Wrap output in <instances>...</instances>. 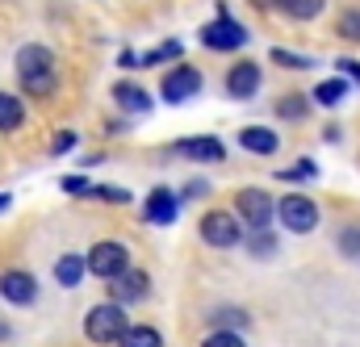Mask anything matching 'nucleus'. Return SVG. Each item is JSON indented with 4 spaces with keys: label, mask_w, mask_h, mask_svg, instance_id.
Wrapping results in <instances>:
<instances>
[{
    "label": "nucleus",
    "mask_w": 360,
    "mask_h": 347,
    "mask_svg": "<svg viewBox=\"0 0 360 347\" xmlns=\"http://www.w3.org/2000/svg\"><path fill=\"white\" fill-rule=\"evenodd\" d=\"M160 92H164V100H168V105H180V100H188V96H197V92H201V72H197L193 63H180V67H172V72L164 76Z\"/></svg>",
    "instance_id": "8"
},
{
    "label": "nucleus",
    "mask_w": 360,
    "mask_h": 347,
    "mask_svg": "<svg viewBox=\"0 0 360 347\" xmlns=\"http://www.w3.org/2000/svg\"><path fill=\"white\" fill-rule=\"evenodd\" d=\"M34 293H38V280H34L30 272H21V268L0 272V297H4L8 306H30Z\"/></svg>",
    "instance_id": "10"
},
{
    "label": "nucleus",
    "mask_w": 360,
    "mask_h": 347,
    "mask_svg": "<svg viewBox=\"0 0 360 347\" xmlns=\"http://www.w3.org/2000/svg\"><path fill=\"white\" fill-rule=\"evenodd\" d=\"M348 92H352V88H348V80H344V76H335V80H323V84H314L310 100H314V105H327V109H335V105H340Z\"/></svg>",
    "instance_id": "17"
},
{
    "label": "nucleus",
    "mask_w": 360,
    "mask_h": 347,
    "mask_svg": "<svg viewBox=\"0 0 360 347\" xmlns=\"http://www.w3.org/2000/svg\"><path fill=\"white\" fill-rule=\"evenodd\" d=\"M168 59H184V42H180V38H168L164 46L147 51V55H143V67H160V63H168Z\"/></svg>",
    "instance_id": "20"
},
{
    "label": "nucleus",
    "mask_w": 360,
    "mask_h": 347,
    "mask_svg": "<svg viewBox=\"0 0 360 347\" xmlns=\"http://www.w3.org/2000/svg\"><path fill=\"white\" fill-rule=\"evenodd\" d=\"M109 293H113L117 306H134V301H143V297L151 293V276H147L143 268H130L126 276H117V280L109 284Z\"/></svg>",
    "instance_id": "11"
},
{
    "label": "nucleus",
    "mask_w": 360,
    "mask_h": 347,
    "mask_svg": "<svg viewBox=\"0 0 360 347\" xmlns=\"http://www.w3.org/2000/svg\"><path fill=\"white\" fill-rule=\"evenodd\" d=\"M89 272L101 276V280H109V284H113L117 276H126V272H130V251H126V243L101 239V243L89 251Z\"/></svg>",
    "instance_id": "3"
},
{
    "label": "nucleus",
    "mask_w": 360,
    "mask_h": 347,
    "mask_svg": "<svg viewBox=\"0 0 360 347\" xmlns=\"http://www.w3.org/2000/svg\"><path fill=\"white\" fill-rule=\"evenodd\" d=\"M281 8H285L289 17H297V21H314V17L327 8V0H285Z\"/></svg>",
    "instance_id": "22"
},
{
    "label": "nucleus",
    "mask_w": 360,
    "mask_h": 347,
    "mask_svg": "<svg viewBox=\"0 0 360 347\" xmlns=\"http://www.w3.org/2000/svg\"><path fill=\"white\" fill-rule=\"evenodd\" d=\"M176 155L197 159V164H218V159H226V147H222L218 138H180Z\"/></svg>",
    "instance_id": "13"
},
{
    "label": "nucleus",
    "mask_w": 360,
    "mask_h": 347,
    "mask_svg": "<svg viewBox=\"0 0 360 347\" xmlns=\"http://www.w3.org/2000/svg\"><path fill=\"white\" fill-rule=\"evenodd\" d=\"M276 218H281L285 230H293V235H310V230L319 226V205H314L310 197H302V192H289V197L276 201Z\"/></svg>",
    "instance_id": "5"
},
{
    "label": "nucleus",
    "mask_w": 360,
    "mask_h": 347,
    "mask_svg": "<svg viewBox=\"0 0 360 347\" xmlns=\"http://www.w3.org/2000/svg\"><path fill=\"white\" fill-rule=\"evenodd\" d=\"M269 59L276 67H289V72H310V67H314V59H306V55H297V51H285V46H272Z\"/></svg>",
    "instance_id": "21"
},
{
    "label": "nucleus",
    "mask_w": 360,
    "mask_h": 347,
    "mask_svg": "<svg viewBox=\"0 0 360 347\" xmlns=\"http://www.w3.org/2000/svg\"><path fill=\"white\" fill-rule=\"evenodd\" d=\"M239 143H243V151H256V155H272L281 147V138L272 134L269 126H243L239 130Z\"/></svg>",
    "instance_id": "16"
},
{
    "label": "nucleus",
    "mask_w": 360,
    "mask_h": 347,
    "mask_svg": "<svg viewBox=\"0 0 360 347\" xmlns=\"http://www.w3.org/2000/svg\"><path fill=\"white\" fill-rule=\"evenodd\" d=\"M59 184H63V192H72V197H92V184L84 176H63Z\"/></svg>",
    "instance_id": "31"
},
{
    "label": "nucleus",
    "mask_w": 360,
    "mask_h": 347,
    "mask_svg": "<svg viewBox=\"0 0 360 347\" xmlns=\"http://www.w3.org/2000/svg\"><path fill=\"white\" fill-rule=\"evenodd\" d=\"M256 8H276V4H285V0H252Z\"/></svg>",
    "instance_id": "34"
},
{
    "label": "nucleus",
    "mask_w": 360,
    "mask_h": 347,
    "mask_svg": "<svg viewBox=\"0 0 360 347\" xmlns=\"http://www.w3.org/2000/svg\"><path fill=\"white\" fill-rule=\"evenodd\" d=\"M260 67L252 63V59H243V63H235L231 72H226V92L231 96H239V100H248V96H256L260 92Z\"/></svg>",
    "instance_id": "12"
},
{
    "label": "nucleus",
    "mask_w": 360,
    "mask_h": 347,
    "mask_svg": "<svg viewBox=\"0 0 360 347\" xmlns=\"http://www.w3.org/2000/svg\"><path fill=\"white\" fill-rule=\"evenodd\" d=\"M126 331H130V322H126V310H122L117 301H101V306H92L89 318H84V335H89L92 343H101V347L122 343Z\"/></svg>",
    "instance_id": "2"
},
{
    "label": "nucleus",
    "mask_w": 360,
    "mask_h": 347,
    "mask_svg": "<svg viewBox=\"0 0 360 347\" xmlns=\"http://www.w3.org/2000/svg\"><path fill=\"white\" fill-rule=\"evenodd\" d=\"M201 42H205L210 51H243V46H248V25L231 21L226 8H218V21H210V25L201 30Z\"/></svg>",
    "instance_id": "7"
},
{
    "label": "nucleus",
    "mask_w": 360,
    "mask_h": 347,
    "mask_svg": "<svg viewBox=\"0 0 360 347\" xmlns=\"http://www.w3.org/2000/svg\"><path fill=\"white\" fill-rule=\"evenodd\" d=\"M201 347H248L235 331H214V335H205V343Z\"/></svg>",
    "instance_id": "29"
},
{
    "label": "nucleus",
    "mask_w": 360,
    "mask_h": 347,
    "mask_svg": "<svg viewBox=\"0 0 360 347\" xmlns=\"http://www.w3.org/2000/svg\"><path fill=\"white\" fill-rule=\"evenodd\" d=\"M76 147V134H59L55 138V155H63V151H72Z\"/></svg>",
    "instance_id": "33"
},
{
    "label": "nucleus",
    "mask_w": 360,
    "mask_h": 347,
    "mask_svg": "<svg viewBox=\"0 0 360 347\" xmlns=\"http://www.w3.org/2000/svg\"><path fill=\"white\" fill-rule=\"evenodd\" d=\"M201 239H205L210 247H218V251L239 247V243H243V222H239L235 214H226V209H214V214L201 218Z\"/></svg>",
    "instance_id": "6"
},
{
    "label": "nucleus",
    "mask_w": 360,
    "mask_h": 347,
    "mask_svg": "<svg viewBox=\"0 0 360 347\" xmlns=\"http://www.w3.org/2000/svg\"><path fill=\"white\" fill-rule=\"evenodd\" d=\"M340 76L352 80V84H360V63L356 59H340Z\"/></svg>",
    "instance_id": "32"
},
{
    "label": "nucleus",
    "mask_w": 360,
    "mask_h": 347,
    "mask_svg": "<svg viewBox=\"0 0 360 347\" xmlns=\"http://www.w3.org/2000/svg\"><path fill=\"white\" fill-rule=\"evenodd\" d=\"M21 122H25V105H21L13 92H0V134L17 130Z\"/></svg>",
    "instance_id": "18"
},
{
    "label": "nucleus",
    "mask_w": 360,
    "mask_h": 347,
    "mask_svg": "<svg viewBox=\"0 0 360 347\" xmlns=\"http://www.w3.org/2000/svg\"><path fill=\"white\" fill-rule=\"evenodd\" d=\"M210 322H214V327H226V331H239V327H248L252 318H248L243 310H214Z\"/></svg>",
    "instance_id": "25"
},
{
    "label": "nucleus",
    "mask_w": 360,
    "mask_h": 347,
    "mask_svg": "<svg viewBox=\"0 0 360 347\" xmlns=\"http://www.w3.org/2000/svg\"><path fill=\"white\" fill-rule=\"evenodd\" d=\"M248 251L260 256V260H269L272 251H276V239H272L269 230H248Z\"/></svg>",
    "instance_id": "24"
},
{
    "label": "nucleus",
    "mask_w": 360,
    "mask_h": 347,
    "mask_svg": "<svg viewBox=\"0 0 360 347\" xmlns=\"http://www.w3.org/2000/svg\"><path fill=\"white\" fill-rule=\"evenodd\" d=\"M176 214H180V192H172V188H151L147 192V205H143L147 226H172Z\"/></svg>",
    "instance_id": "9"
},
{
    "label": "nucleus",
    "mask_w": 360,
    "mask_h": 347,
    "mask_svg": "<svg viewBox=\"0 0 360 347\" xmlns=\"http://www.w3.org/2000/svg\"><path fill=\"white\" fill-rule=\"evenodd\" d=\"M84 276H89V256L68 251V256H59V260H55V280H59L63 289H76Z\"/></svg>",
    "instance_id": "15"
},
{
    "label": "nucleus",
    "mask_w": 360,
    "mask_h": 347,
    "mask_svg": "<svg viewBox=\"0 0 360 347\" xmlns=\"http://www.w3.org/2000/svg\"><path fill=\"white\" fill-rule=\"evenodd\" d=\"M340 38H352V42L360 38V13L356 8H348V13L340 17Z\"/></svg>",
    "instance_id": "30"
},
{
    "label": "nucleus",
    "mask_w": 360,
    "mask_h": 347,
    "mask_svg": "<svg viewBox=\"0 0 360 347\" xmlns=\"http://www.w3.org/2000/svg\"><path fill=\"white\" fill-rule=\"evenodd\" d=\"M306 109H310V100L306 96H285V100H276V117H285V122H297V117H306Z\"/></svg>",
    "instance_id": "23"
},
{
    "label": "nucleus",
    "mask_w": 360,
    "mask_h": 347,
    "mask_svg": "<svg viewBox=\"0 0 360 347\" xmlns=\"http://www.w3.org/2000/svg\"><path fill=\"white\" fill-rule=\"evenodd\" d=\"M17 76H21V88L30 92V96H51L55 92V55H51V46H42V42H25L21 51H17Z\"/></svg>",
    "instance_id": "1"
},
{
    "label": "nucleus",
    "mask_w": 360,
    "mask_h": 347,
    "mask_svg": "<svg viewBox=\"0 0 360 347\" xmlns=\"http://www.w3.org/2000/svg\"><path fill=\"white\" fill-rule=\"evenodd\" d=\"M8 205H13V197H8V192H0V214H4Z\"/></svg>",
    "instance_id": "35"
},
{
    "label": "nucleus",
    "mask_w": 360,
    "mask_h": 347,
    "mask_svg": "<svg viewBox=\"0 0 360 347\" xmlns=\"http://www.w3.org/2000/svg\"><path fill=\"white\" fill-rule=\"evenodd\" d=\"M113 100L126 109V113H151V92L139 84H130V80H117L113 84Z\"/></svg>",
    "instance_id": "14"
},
{
    "label": "nucleus",
    "mask_w": 360,
    "mask_h": 347,
    "mask_svg": "<svg viewBox=\"0 0 360 347\" xmlns=\"http://www.w3.org/2000/svg\"><path fill=\"white\" fill-rule=\"evenodd\" d=\"M235 218L248 230H269V222L276 218V205L269 201L264 188H243V192H235Z\"/></svg>",
    "instance_id": "4"
},
{
    "label": "nucleus",
    "mask_w": 360,
    "mask_h": 347,
    "mask_svg": "<svg viewBox=\"0 0 360 347\" xmlns=\"http://www.w3.org/2000/svg\"><path fill=\"white\" fill-rule=\"evenodd\" d=\"M340 251H344L348 260H360V226H352V230L340 235Z\"/></svg>",
    "instance_id": "28"
},
{
    "label": "nucleus",
    "mask_w": 360,
    "mask_h": 347,
    "mask_svg": "<svg viewBox=\"0 0 360 347\" xmlns=\"http://www.w3.org/2000/svg\"><path fill=\"white\" fill-rule=\"evenodd\" d=\"M117 347H164V339H160L155 327H147V322H130L126 339H122Z\"/></svg>",
    "instance_id": "19"
},
{
    "label": "nucleus",
    "mask_w": 360,
    "mask_h": 347,
    "mask_svg": "<svg viewBox=\"0 0 360 347\" xmlns=\"http://www.w3.org/2000/svg\"><path fill=\"white\" fill-rule=\"evenodd\" d=\"M281 180H310V176H319V168H314V159H302V164H293V168H281Z\"/></svg>",
    "instance_id": "27"
},
{
    "label": "nucleus",
    "mask_w": 360,
    "mask_h": 347,
    "mask_svg": "<svg viewBox=\"0 0 360 347\" xmlns=\"http://www.w3.org/2000/svg\"><path fill=\"white\" fill-rule=\"evenodd\" d=\"M4 335H8V327H4V322H0V339H4Z\"/></svg>",
    "instance_id": "36"
},
{
    "label": "nucleus",
    "mask_w": 360,
    "mask_h": 347,
    "mask_svg": "<svg viewBox=\"0 0 360 347\" xmlns=\"http://www.w3.org/2000/svg\"><path fill=\"white\" fill-rule=\"evenodd\" d=\"M92 197H101V201H109V205H126V201H130V192L117 188V184H96Z\"/></svg>",
    "instance_id": "26"
}]
</instances>
